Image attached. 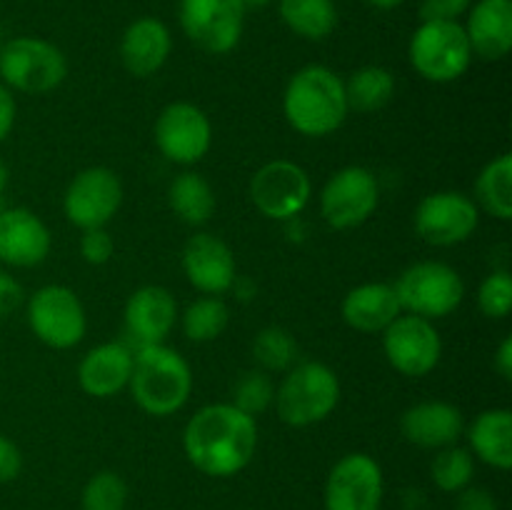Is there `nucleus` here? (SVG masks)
Returning <instances> with one entry per match:
<instances>
[{
	"instance_id": "1",
	"label": "nucleus",
	"mask_w": 512,
	"mask_h": 510,
	"mask_svg": "<svg viewBox=\"0 0 512 510\" xmlns=\"http://www.w3.org/2000/svg\"><path fill=\"white\" fill-rule=\"evenodd\" d=\"M183 448L193 468L210 478H233L258 448V423L233 403H213L188 420Z\"/></svg>"
},
{
	"instance_id": "2",
	"label": "nucleus",
	"mask_w": 512,
	"mask_h": 510,
	"mask_svg": "<svg viewBox=\"0 0 512 510\" xmlns=\"http://www.w3.org/2000/svg\"><path fill=\"white\" fill-rule=\"evenodd\" d=\"M283 113L300 135L325 138L335 133L350 113L343 78L325 65H305L285 85Z\"/></svg>"
},
{
	"instance_id": "3",
	"label": "nucleus",
	"mask_w": 512,
	"mask_h": 510,
	"mask_svg": "<svg viewBox=\"0 0 512 510\" xmlns=\"http://www.w3.org/2000/svg\"><path fill=\"white\" fill-rule=\"evenodd\" d=\"M128 388L140 410L155 418H165L188 403L193 393V373L178 350L163 343L145 345L133 355Z\"/></svg>"
},
{
	"instance_id": "4",
	"label": "nucleus",
	"mask_w": 512,
	"mask_h": 510,
	"mask_svg": "<svg viewBox=\"0 0 512 510\" xmlns=\"http://www.w3.org/2000/svg\"><path fill=\"white\" fill-rule=\"evenodd\" d=\"M340 400V380L333 368L318 360H305L285 373L275 388V410L293 428H305L328 418Z\"/></svg>"
},
{
	"instance_id": "5",
	"label": "nucleus",
	"mask_w": 512,
	"mask_h": 510,
	"mask_svg": "<svg viewBox=\"0 0 512 510\" xmlns=\"http://www.w3.org/2000/svg\"><path fill=\"white\" fill-rule=\"evenodd\" d=\"M403 313L420 315V318H445L455 313L465 298V283L458 270L440 260H423L400 273L395 280Z\"/></svg>"
},
{
	"instance_id": "6",
	"label": "nucleus",
	"mask_w": 512,
	"mask_h": 510,
	"mask_svg": "<svg viewBox=\"0 0 512 510\" xmlns=\"http://www.w3.org/2000/svg\"><path fill=\"white\" fill-rule=\"evenodd\" d=\"M65 75H68V60L63 50L50 40L20 35L8 40L0 50V78L5 88L43 95L58 88Z\"/></svg>"
},
{
	"instance_id": "7",
	"label": "nucleus",
	"mask_w": 512,
	"mask_h": 510,
	"mask_svg": "<svg viewBox=\"0 0 512 510\" xmlns=\"http://www.w3.org/2000/svg\"><path fill=\"white\" fill-rule=\"evenodd\" d=\"M410 63L430 83H453L473 63L468 35L458 20H423L410 38Z\"/></svg>"
},
{
	"instance_id": "8",
	"label": "nucleus",
	"mask_w": 512,
	"mask_h": 510,
	"mask_svg": "<svg viewBox=\"0 0 512 510\" xmlns=\"http://www.w3.org/2000/svg\"><path fill=\"white\" fill-rule=\"evenodd\" d=\"M28 325L40 343L65 350L83 340L88 320L75 290L65 285H43L28 300Z\"/></svg>"
},
{
	"instance_id": "9",
	"label": "nucleus",
	"mask_w": 512,
	"mask_h": 510,
	"mask_svg": "<svg viewBox=\"0 0 512 510\" xmlns=\"http://www.w3.org/2000/svg\"><path fill=\"white\" fill-rule=\"evenodd\" d=\"M383 350L398 373L423 378L438 368L443 358V340L433 320L403 313L383 330Z\"/></svg>"
},
{
	"instance_id": "10",
	"label": "nucleus",
	"mask_w": 512,
	"mask_h": 510,
	"mask_svg": "<svg viewBox=\"0 0 512 510\" xmlns=\"http://www.w3.org/2000/svg\"><path fill=\"white\" fill-rule=\"evenodd\" d=\"M380 203V185L373 170L348 165L333 173L320 193V213L335 230L358 228L375 213Z\"/></svg>"
},
{
	"instance_id": "11",
	"label": "nucleus",
	"mask_w": 512,
	"mask_h": 510,
	"mask_svg": "<svg viewBox=\"0 0 512 510\" xmlns=\"http://www.w3.org/2000/svg\"><path fill=\"white\" fill-rule=\"evenodd\" d=\"M245 10L243 0H180V25L200 50L225 55L243 38Z\"/></svg>"
},
{
	"instance_id": "12",
	"label": "nucleus",
	"mask_w": 512,
	"mask_h": 510,
	"mask_svg": "<svg viewBox=\"0 0 512 510\" xmlns=\"http://www.w3.org/2000/svg\"><path fill=\"white\" fill-rule=\"evenodd\" d=\"M478 223V203L458 190L425 195L415 208V233L438 248L465 243L478 230Z\"/></svg>"
},
{
	"instance_id": "13",
	"label": "nucleus",
	"mask_w": 512,
	"mask_h": 510,
	"mask_svg": "<svg viewBox=\"0 0 512 510\" xmlns=\"http://www.w3.org/2000/svg\"><path fill=\"white\" fill-rule=\"evenodd\" d=\"M155 143L158 150L178 165H195L208 155L213 145L210 118L193 103H170L160 110L155 120Z\"/></svg>"
},
{
	"instance_id": "14",
	"label": "nucleus",
	"mask_w": 512,
	"mask_h": 510,
	"mask_svg": "<svg viewBox=\"0 0 512 510\" xmlns=\"http://www.w3.org/2000/svg\"><path fill=\"white\" fill-rule=\"evenodd\" d=\"M123 203V183L110 168H85L70 180L63 198L65 218L80 230L105 228Z\"/></svg>"
},
{
	"instance_id": "15",
	"label": "nucleus",
	"mask_w": 512,
	"mask_h": 510,
	"mask_svg": "<svg viewBox=\"0 0 512 510\" xmlns=\"http://www.w3.org/2000/svg\"><path fill=\"white\" fill-rule=\"evenodd\" d=\"M385 480L378 460L348 453L330 468L325 480V510H380Z\"/></svg>"
},
{
	"instance_id": "16",
	"label": "nucleus",
	"mask_w": 512,
	"mask_h": 510,
	"mask_svg": "<svg viewBox=\"0 0 512 510\" xmlns=\"http://www.w3.org/2000/svg\"><path fill=\"white\" fill-rule=\"evenodd\" d=\"M313 185L293 160H270L250 180V200L270 220H290L308 205Z\"/></svg>"
},
{
	"instance_id": "17",
	"label": "nucleus",
	"mask_w": 512,
	"mask_h": 510,
	"mask_svg": "<svg viewBox=\"0 0 512 510\" xmlns=\"http://www.w3.org/2000/svg\"><path fill=\"white\" fill-rule=\"evenodd\" d=\"M175 323L178 303L160 285H143L125 303V333L138 348L165 343Z\"/></svg>"
},
{
	"instance_id": "18",
	"label": "nucleus",
	"mask_w": 512,
	"mask_h": 510,
	"mask_svg": "<svg viewBox=\"0 0 512 510\" xmlns=\"http://www.w3.org/2000/svg\"><path fill=\"white\" fill-rule=\"evenodd\" d=\"M183 270L190 285L200 293L220 295L235 283L233 250L218 235H193L183 248Z\"/></svg>"
},
{
	"instance_id": "19",
	"label": "nucleus",
	"mask_w": 512,
	"mask_h": 510,
	"mask_svg": "<svg viewBox=\"0 0 512 510\" xmlns=\"http://www.w3.org/2000/svg\"><path fill=\"white\" fill-rule=\"evenodd\" d=\"M50 230L28 208H5L0 213V260L13 268H33L50 253Z\"/></svg>"
},
{
	"instance_id": "20",
	"label": "nucleus",
	"mask_w": 512,
	"mask_h": 510,
	"mask_svg": "<svg viewBox=\"0 0 512 510\" xmlns=\"http://www.w3.org/2000/svg\"><path fill=\"white\" fill-rule=\"evenodd\" d=\"M400 430L408 443L440 450L458 443L465 430V420L458 405L445 403V400H423L405 410L400 418Z\"/></svg>"
},
{
	"instance_id": "21",
	"label": "nucleus",
	"mask_w": 512,
	"mask_h": 510,
	"mask_svg": "<svg viewBox=\"0 0 512 510\" xmlns=\"http://www.w3.org/2000/svg\"><path fill=\"white\" fill-rule=\"evenodd\" d=\"M133 350L130 345L100 343L83 355L78 365V383L83 393L93 398H113L120 390L128 388L133 373Z\"/></svg>"
},
{
	"instance_id": "22",
	"label": "nucleus",
	"mask_w": 512,
	"mask_h": 510,
	"mask_svg": "<svg viewBox=\"0 0 512 510\" xmlns=\"http://www.w3.org/2000/svg\"><path fill=\"white\" fill-rule=\"evenodd\" d=\"M173 38L163 20L158 18H138L125 28L120 40V58L125 70L135 78H150L158 73L170 58Z\"/></svg>"
},
{
	"instance_id": "23",
	"label": "nucleus",
	"mask_w": 512,
	"mask_h": 510,
	"mask_svg": "<svg viewBox=\"0 0 512 510\" xmlns=\"http://www.w3.org/2000/svg\"><path fill=\"white\" fill-rule=\"evenodd\" d=\"M463 28L473 55L503 60L512 48V0H478Z\"/></svg>"
},
{
	"instance_id": "24",
	"label": "nucleus",
	"mask_w": 512,
	"mask_h": 510,
	"mask_svg": "<svg viewBox=\"0 0 512 510\" xmlns=\"http://www.w3.org/2000/svg\"><path fill=\"white\" fill-rule=\"evenodd\" d=\"M340 313L358 333H383L398 315H403V308L390 283H363L345 295Z\"/></svg>"
},
{
	"instance_id": "25",
	"label": "nucleus",
	"mask_w": 512,
	"mask_h": 510,
	"mask_svg": "<svg viewBox=\"0 0 512 510\" xmlns=\"http://www.w3.org/2000/svg\"><path fill=\"white\" fill-rule=\"evenodd\" d=\"M473 453L498 470L512 468V413L508 408L483 410L468 428Z\"/></svg>"
},
{
	"instance_id": "26",
	"label": "nucleus",
	"mask_w": 512,
	"mask_h": 510,
	"mask_svg": "<svg viewBox=\"0 0 512 510\" xmlns=\"http://www.w3.org/2000/svg\"><path fill=\"white\" fill-rule=\"evenodd\" d=\"M168 203L173 213L188 225H205L215 213V193L200 173L185 170L170 183Z\"/></svg>"
},
{
	"instance_id": "27",
	"label": "nucleus",
	"mask_w": 512,
	"mask_h": 510,
	"mask_svg": "<svg viewBox=\"0 0 512 510\" xmlns=\"http://www.w3.org/2000/svg\"><path fill=\"white\" fill-rule=\"evenodd\" d=\"M343 85L348 110H358V113H373V110L385 108L395 95V78L383 65L358 68L348 80H343Z\"/></svg>"
},
{
	"instance_id": "28",
	"label": "nucleus",
	"mask_w": 512,
	"mask_h": 510,
	"mask_svg": "<svg viewBox=\"0 0 512 510\" xmlns=\"http://www.w3.org/2000/svg\"><path fill=\"white\" fill-rule=\"evenodd\" d=\"M280 18L305 40H325L338 25L333 0H280Z\"/></svg>"
},
{
	"instance_id": "29",
	"label": "nucleus",
	"mask_w": 512,
	"mask_h": 510,
	"mask_svg": "<svg viewBox=\"0 0 512 510\" xmlns=\"http://www.w3.org/2000/svg\"><path fill=\"white\" fill-rule=\"evenodd\" d=\"M475 198L485 213L498 220L512 218V155L503 153L490 160L478 175Z\"/></svg>"
},
{
	"instance_id": "30",
	"label": "nucleus",
	"mask_w": 512,
	"mask_h": 510,
	"mask_svg": "<svg viewBox=\"0 0 512 510\" xmlns=\"http://www.w3.org/2000/svg\"><path fill=\"white\" fill-rule=\"evenodd\" d=\"M230 323V310L218 295H205L190 303L183 313V333L193 343H210L220 338Z\"/></svg>"
},
{
	"instance_id": "31",
	"label": "nucleus",
	"mask_w": 512,
	"mask_h": 510,
	"mask_svg": "<svg viewBox=\"0 0 512 510\" xmlns=\"http://www.w3.org/2000/svg\"><path fill=\"white\" fill-rule=\"evenodd\" d=\"M253 358L258 360L265 373H280L290 370L298 360V343L293 333L280 325H268L260 330L253 340Z\"/></svg>"
},
{
	"instance_id": "32",
	"label": "nucleus",
	"mask_w": 512,
	"mask_h": 510,
	"mask_svg": "<svg viewBox=\"0 0 512 510\" xmlns=\"http://www.w3.org/2000/svg\"><path fill=\"white\" fill-rule=\"evenodd\" d=\"M430 475H433V483L443 493H460V490L473 483L475 460L468 448L448 445V448H440L438 455L433 458Z\"/></svg>"
},
{
	"instance_id": "33",
	"label": "nucleus",
	"mask_w": 512,
	"mask_h": 510,
	"mask_svg": "<svg viewBox=\"0 0 512 510\" xmlns=\"http://www.w3.org/2000/svg\"><path fill=\"white\" fill-rule=\"evenodd\" d=\"M275 400V385L265 370H245L233 385V405L245 415L265 413Z\"/></svg>"
},
{
	"instance_id": "34",
	"label": "nucleus",
	"mask_w": 512,
	"mask_h": 510,
	"mask_svg": "<svg viewBox=\"0 0 512 510\" xmlns=\"http://www.w3.org/2000/svg\"><path fill=\"white\" fill-rule=\"evenodd\" d=\"M83 510H125L128 503V485L113 470H100L85 483Z\"/></svg>"
},
{
	"instance_id": "35",
	"label": "nucleus",
	"mask_w": 512,
	"mask_h": 510,
	"mask_svg": "<svg viewBox=\"0 0 512 510\" xmlns=\"http://www.w3.org/2000/svg\"><path fill=\"white\" fill-rule=\"evenodd\" d=\"M478 305L488 318H508L512 308V278L505 270H495L480 283Z\"/></svg>"
},
{
	"instance_id": "36",
	"label": "nucleus",
	"mask_w": 512,
	"mask_h": 510,
	"mask_svg": "<svg viewBox=\"0 0 512 510\" xmlns=\"http://www.w3.org/2000/svg\"><path fill=\"white\" fill-rule=\"evenodd\" d=\"M113 238L105 228H88L83 230V238H80V255H83L85 263L90 265H105L113 258Z\"/></svg>"
},
{
	"instance_id": "37",
	"label": "nucleus",
	"mask_w": 512,
	"mask_h": 510,
	"mask_svg": "<svg viewBox=\"0 0 512 510\" xmlns=\"http://www.w3.org/2000/svg\"><path fill=\"white\" fill-rule=\"evenodd\" d=\"M473 0H423L420 3V15L423 20H458L460 15L468 13Z\"/></svg>"
},
{
	"instance_id": "38",
	"label": "nucleus",
	"mask_w": 512,
	"mask_h": 510,
	"mask_svg": "<svg viewBox=\"0 0 512 510\" xmlns=\"http://www.w3.org/2000/svg\"><path fill=\"white\" fill-rule=\"evenodd\" d=\"M23 468V455L20 448L10 438L0 435V483H10L20 475Z\"/></svg>"
},
{
	"instance_id": "39",
	"label": "nucleus",
	"mask_w": 512,
	"mask_h": 510,
	"mask_svg": "<svg viewBox=\"0 0 512 510\" xmlns=\"http://www.w3.org/2000/svg\"><path fill=\"white\" fill-rule=\"evenodd\" d=\"M455 510H500L498 500L490 490L475 488V485H468L458 493V503H455Z\"/></svg>"
},
{
	"instance_id": "40",
	"label": "nucleus",
	"mask_w": 512,
	"mask_h": 510,
	"mask_svg": "<svg viewBox=\"0 0 512 510\" xmlns=\"http://www.w3.org/2000/svg\"><path fill=\"white\" fill-rule=\"evenodd\" d=\"M23 285L13 278L10 273L0 270V318L10 315L13 310H18L23 305Z\"/></svg>"
},
{
	"instance_id": "41",
	"label": "nucleus",
	"mask_w": 512,
	"mask_h": 510,
	"mask_svg": "<svg viewBox=\"0 0 512 510\" xmlns=\"http://www.w3.org/2000/svg\"><path fill=\"white\" fill-rule=\"evenodd\" d=\"M15 115H18V105H15L10 88L0 85V143L10 135L15 125Z\"/></svg>"
},
{
	"instance_id": "42",
	"label": "nucleus",
	"mask_w": 512,
	"mask_h": 510,
	"mask_svg": "<svg viewBox=\"0 0 512 510\" xmlns=\"http://www.w3.org/2000/svg\"><path fill=\"white\" fill-rule=\"evenodd\" d=\"M495 370L500 373V378L510 380L512 378V338H508L500 343L498 353H495Z\"/></svg>"
},
{
	"instance_id": "43",
	"label": "nucleus",
	"mask_w": 512,
	"mask_h": 510,
	"mask_svg": "<svg viewBox=\"0 0 512 510\" xmlns=\"http://www.w3.org/2000/svg\"><path fill=\"white\" fill-rule=\"evenodd\" d=\"M370 8H378V10H393L398 5H403V0H365Z\"/></svg>"
},
{
	"instance_id": "44",
	"label": "nucleus",
	"mask_w": 512,
	"mask_h": 510,
	"mask_svg": "<svg viewBox=\"0 0 512 510\" xmlns=\"http://www.w3.org/2000/svg\"><path fill=\"white\" fill-rule=\"evenodd\" d=\"M8 178H10V173H8V165H5L3 160H0V198H3L5 188H8Z\"/></svg>"
},
{
	"instance_id": "45",
	"label": "nucleus",
	"mask_w": 512,
	"mask_h": 510,
	"mask_svg": "<svg viewBox=\"0 0 512 510\" xmlns=\"http://www.w3.org/2000/svg\"><path fill=\"white\" fill-rule=\"evenodd\" d=\"M273 0H243L245 8H265V5H270Z\"/></svg>"
},
{
	"instance_id": "46",
	"label": "nucleus",
	"mask_w": 512,
	"mask_h": 510,
	"mask_svg": "<svg viewBox=\"0 0 512 510\" xmlns=\"http://www.w3.org/2000/svg\"><path fill=\"white\" fill-rule=\"evenodd\" d=\"M5 210V203H3V198H0V213H3Z\"/></svg>"
}]
</instances>
